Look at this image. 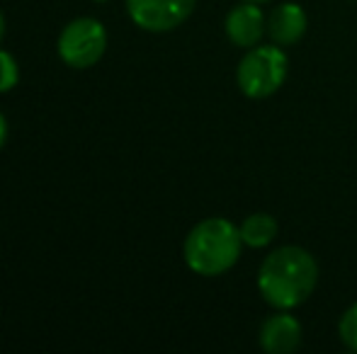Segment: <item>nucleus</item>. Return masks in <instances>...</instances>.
<instances>
[{
    "label": "nucleus",
    "instance_id": "f257e3e1",
    "mask_svg": "<svg viewBox=\"0 0 357 354\" xmlns=\"http://www.w3.org/2000/svg\"><path fill=\"white\" fill-rule=\"evenodd\" d=\"M319 287V262L301 246H280L258 267V291L270 308L294 311Z\"/></svg>",
    "mask_w": 357,
    "mask_h": 354
},
{
    "label": "nucleus",
    "instance_id": "f03ea898",
    "mask_svg": "<svg viewBox=\"0 0 357 354\" xmlns=\"http://www.w3.org/2000/svg\"><path fill=\"white\" fill-rule=\"evenodd\" d=\"M243 248L238 226L224 216H212L195 223L185 236L183 257L199 277H221L238 265Z\"/></svg>",
    "mask_w": 357,
    "mask_h": 354
},
{
    "label": "nucleus",
    "instance_id": "7ed1b4c3",
    "mask_svg": "<svg viewBox=\"0 0 357 354\" xmlns=\"http://www.w3.org/2000/svg\"><path fill=\"white\" fill-rule=\"evenodd\" d=\"M289 58L278 44H258L245 49L236 68V86L248 99H268L284 86Z\"/></svg>",
    "mask_w": 357,
    "mask_h": 354
},
{
    "label": "nucleus",
    "instance_id": "20e7f679",
    "mask_svg": "<svg viewBox=\"0 0 357 354\" xmlns=\"http://www.w3.org/2000/svg\"><path fill=\"white\" fill-rule=\"evenodd\" d=\"M107 29L93 17H78L59 37V56L71 68H90L105 56Z\"/></svg>",
    "mask_w": 357,
    "mask_h": 354
},
{
    "label": "nucleus",
    "instance_id": "39448f33",
    "mask_svg": "<svg viewBox=\"0 0 357 354\" xmlns=\"http://www.w3.org/2000/svg\"><path fill=\"white\" fill-rule=\"evenodd\" d=\"M197 0H127V13L146 32H170L195 13Z\"/></svg>",
    "mask_w": 357,
    "mask_h": 354
},
{
    "label": "nucleus",
    "instance_id": "423d86ee",
    "mask_svg": "<svg viewBox=\"0 0 357 354\" xmlns=\"http://www.w3.org/2000/svg\"><path fill=\"white\" fill-rule=\"evenodd\" d=\"M224 32L234 47L253 49L268 37V15L263 13L260 3L238 0V5H234L226 15Z\"/></svg>",
    "mask_w": 357,
    "mask_h": 354
},
{
    "label": "nucleus",
    "instance_id": "0eeeda50",
    "mask_svg": "<svg viewBox=\"0 0 357 354\" xmlns=\"http://www.w3.org/2000/svg\"><path fill=\"white\" fill-rule=\"evenodd\" d=\"M301 335H304V328H301L299 318L291 311L275 308L273 316L265 318L260 325L258 345L268 354H291L299 350Z\"/></svg>",
    "mask_w": 357,
    "mask_h": 354
},
{
    "label": "nucleus",
    "instance_id": "6e6552de",
    "mask_svg": "<svg viewBox=\"0 0 357 354\" xmlns=\"http://www.w3.org/2000/svg\"><path fill=\"white\" fill-rule=\"evenodd\" d=\"M309 29L306 10L299 3H280L268 13V39L282 49L296 47Z\"/></svg>",
    "mask_w": 357,
    "mask_h": 354
},
{
    "label": "nucleus",
    "instance_id": "1a4fd4ad",
    "mask_svg": "<svg viewBox=\"0 0 357 354\" xmlns=\"http://www.w3.org/2000/svg\"><path fill=\"white\" fill-rule=\"evenodd\" d=\"M241 241L250 250H263V248L273 246L275 238L280 233V223L273 214L268 211H253L238 223Z\"/></svg>",
    "mask_w": 357,
    "mask_h": 354
},
{
    "label": "nucleus",
    "instance_id": "9d476101",
    "mask_svg": "<svg viewBox=\"0 0 357 354\" xmlns=\"http://www.w3.org/2000/svg\"><path fill=\"white\" fill-rule=\"evenodd\" d=\"M338 337L345 345V350L357 352V301L350 303L338 321Z\"/></svg>",
    "mask_w": 357,
    "mask_h": 354
},
{
    "label": "nucleus",
    "instance_id": "9b49d317",
    "mask_svg": "<svg viewBox=\"0 0 357 354\" xmlns=\"http://www.w3.org/2000/svg\"><path fill=\"white\" fill-rule=\"evenodd\" d=\"M20 83V68L13 54L0 51V92H10Z\"/></svg>",
    "mask_w": 357,
    "mask_h": 354
},
{
    "label": "nucleus",
    "instance_id": "f8f14e48",
    "mask_svg": "<svg viewBox=\"0 0 357 354\" xmlns=\"http://www.w3.org/2000/svg\"><path fill=\"white\" fill-rule=\"evenodd\" d=\"M5 141H8V122H5V117L0 114V148L5 146Z\"/></svg>",
    "mask_w": 357,
    "mask_h": 354
},
{
    "label": "nucleus",
    "instance_id": "ddd939ff",
    "mask_svg": "<svg viewBox=\"0 0 357 354\" xmlns=\"http://www.w3.org/2000/svg\"><path fill=\"white\" fill-rule=\"evenodd\" d=\"M3 37H5V17H3V13H0V42H3Z\"/></svg>",
    "mask_w": 357,
    "mask_h": 354
},
{
    "label": "nucleus",
    "instance_id": "4468645a",
    "mask_svg": "<svg viewBox=\"0 0 357 354\" xmlns=\"http://www.w3.org/2000/svg\"><path fill=\"white\" fill-rule=\"evenodd\" d=\"M250 3H268V0H250Z\"/></svg>",
    "mask_w": 357,
    "mask_h": 354
},
{
    "label": "nucleus",
    "instance_id": "2eb2a0df",
    "mask_svg": "<svg viewBox=\"0 0 357 354\" xmlns=\"http://www.w3.org/2000/svg\"><path fill=\"white\" fill-rule=\"evenodd\" d=\"M95 3H105V0H95Z\"/></svg>",
    "mask_w": 357,
    "mask_h": 354
}]
</instances>
